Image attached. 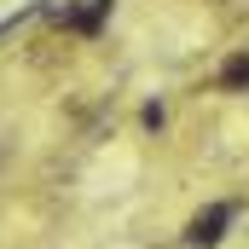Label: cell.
I'll return each instance as SVG.
<instances>
[{"instance_id": "obj_1", "label": "cell", "mask_w": 249, "mask_h": 249, "mask_svg": "<svg viewBox=\"0 0 249 249\" xmlns=\"http://www.w3.org/2000/svg\"><path fill=\"white\" fill-rule=\"evenodd\" d=\"M232 214H238L232 203H209V209H203V214H197V220L186 226V244H197V249H214L220 238H226V226H232Z\"/></svg>"}, {"instance_id": "obj_2", "label": "cell", "mask_w": 249, "mask_h": 249, "mask_svg": "<svg viewBox=\"0 0 249 249\" xmlns=\"http://www.w3.org/2000/svg\"><path fill=\"white\" fill-rule=\"evenodd\" d=\"M220 87H226V93H244V87H249V53L226 58V70H220Z\"/></svg>"}]
</instances>
